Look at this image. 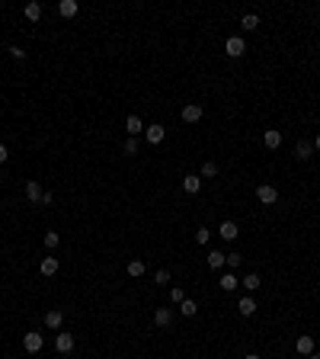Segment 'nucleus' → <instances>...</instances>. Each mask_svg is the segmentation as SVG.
Segmentation results:
<instances>
[{"instance_id": "10", "label": "nucleus", "mask_w": 320, "mask_h": 359, "mask_svg": "<svg viewBox=\"0 0 320 359\" xmlns=\"http://www.w3.org/2000/svg\"><path fill=\"white\" fill-rule=\"evenodd\" d=\"M311 154H314V141L301 138V141H298V145H295V157H298V160H308Z\"/></svg>"}, {"instance_id": "28", "label": "nucleus", "mask_w": 320, "mask_h": 359, "mask_svg": "<svg viewBox=\"0 0 320 359\" xmlns=\"http://www.w3.org/2000/svg\"><path fill=\"white\" fill-rule=\"evenodd\" d=\"M208 238H212L208 228H195V244H208Z\"/></svg>"}, {"instance_id": "17", "label": "nucleus", "mask_w": 320, "mask_h": 359, "mask_svg": "<svg viewBox=\"0 0 320 359\" xmlns=\"http://www.w3.org/2000/svg\"><path fill=\"white\" fill-rule=\"evenodd\" d=\"M218 234H221L224 241H237V225H234V221H221V228H218Z\"/></svg>"}, {"instance_id": "6", "label": "nucleus", "mask_w": 320, "mask_h": 359, "mask_svg": "<svg viewBox=\"0 0 320 359\" xmlns=\"http://www.w3.org/2000/svg\"><path fill=\"white\" fill-rule=\"evenodd\" d=\"M263 145H266L269 151H275V148L282 145V132H278V128H266V132H263Z\"/></svg>"}, {"instance_id": "5", "label": "nucleus", "mask_w": 320, "mask_h": 359, "mask_svg": "<svg viewBox=\"0 0 320 359\" xmlns=\"http://www.w3.org/2000/svg\"><path fill=\"white\" fill-rule=\"evenodd\" d=\"M199 119H202V106H199V103H186V106H183V122L195 125Z\"/></svg>"}, {"instance_id": "15", "label": "nucleus", "mask_w": 320, "mask_h": 359, "mask_svg": "<svg viewBox=\"0 0 320 359\" xmlns=\"http://www.w3.org/2000/svg\"><path fill=\"white\" fill-rule=\"evenodd\" d=\"M58 13H61L64 19L77 16V0H61V3H58Z\"/></svg>"}, {"instance_id": "30", "label": "nucleus", "mask_w": 320, "mask_h": 359, "mask_svg": "<svg viewBox=\"0 0 320 359\" xmlns=\"http://www.w3.org/2000/svg\"><path fill=\"white\" fill-rule=\"evenodd\" d=\"M154 282H157V286H167V282H170V269H157Z\"/></svg>"}, {"instance_id": "34", "label": "nucleus", "mask_w": 320, "mask_h": 359, "mask_svg": "<svg viewBox=\"0 0 320 359\" xmlns=\"http://www.w3.org/2000/svg\"><path fill=\"white\" fill-rule=\"evenodd\" d=\"M0 164H6V145H0Z\"/></svg>"}, {"instance_id": "33", "label": "nucleus", "mask_w": 320, "mask_h": 359, "mask_svg": "<svg viewBox=\"0 0 320 359\" xmlns=\"http://www.w3.org/2000/svg\"><path fill=\"white\" fill-rule=\"evenodd\" d=\"M10 55L16 58V61H23V58H26V49H19V45H13V49H10Z\"/></svg>"}, {"instance_id": "14", "label": "nucleus", "mask_w": 320, "mask_h": 359, "mask_svg": "<svg viewBox=\"0 0 320 359\" xmlns=\"http://www.w3.org/2000/svg\"><path fill=\"white\" fill-rule=\"evenodd\" d=\"M237 311H240L243 317H253V314H256V302L247 295V299H240V302H237Z\"/></svg>"}, {"instance_id": "13", "label": "nucleus", "mask_w": 320, "mask_h": 359, "mask_svg": "<svg viewBox=\"0 0 320 359\" xmlns=\"http://www.w3.org/2000/svg\"><path fill=\"white\" fill-rule=\"evenodd\" d=\"M61 324H64V314H61L58 308H51L48 314H45V327H51V330H58Z\"/></svg>"}, {"instance_id": "27", "label": "nucleus", "mask_w": 320, "mask_h": 359, "mask_svg": "<svg viewBox=\"0 0 320 359\" xmlns=\"http://www.w3.org/2000/svg\"><path fill=\"white\" fill-rule=\"evenodd\" d=\"M58 244H61L58 231H45V247H48V250H54V247H58Z\"/></svg>"}, {"instance_id": "35", "label": "nucleus", "mask_w": 320, "mask_h": 359, "mask_svg": "<svg viewBox=\"0 0 320 359\" xmlns=\"http://www.w3.org/2000/svg\"><path fill=\"white\" fill-rule=\"evenodd\" d=\"M243 359H260V353H247V356H243Z\"/></svg>"}, {"instance_id": "22", "label": "nucleus", "mask_w": 320, "mask_h": 359, "mask_svg": "<svg viewBox=\"0 0 320 359\" xmlns=\"http://www.w3.org/2000/svg\"><path fill=\"white\" fill-rule=\"evenodd\" d=\"M218 286H221L224 292H234V289L240 286V282H237V276H234V273H224V276H221V282H218Z\"/></svg>"}, {"instance_id": "25", "label": "nucleus", "mask_w": 320, "mask_h": 359, "mask_svg": "<svg viewBox=\"0 0 320 359\" xmlns=\"http://www.w3.org/2000/svg\"><path fill=\"white\" fill-rule=\"evenodd\" d=\"M195 311H199V305H195L192 299H183V302H180V314H186V317H192V314H195Z\"/></svg>"}, {"instance_id": "29", "label": "nucleus", "mask_w": 320, "mask_h": 359, "mask_svg": "<svg viewBox=\"0 0 320 359\" xmlns=\"http://www.w3.org/2000/svg\"><path fill=\"white\" fill-rule=\"evenodd\" d=\"M224 266L237 269V266H240V254H228V256H224Z\"/></svg>"}, {"instance_id": "8", "label": "nucleus", "mask_w": 320, "mask_h": 359, "mask_svg": "<svg viewBox=\"0 0 320 359\" xmlns=\"http://www.w3.org/2000/svg\"><path fill=\"white\" fill-rule=\"evenodd\" d=\"M163 125H144V138H147V145H160L163 141Z\"/></svg>"}, {"instance_id": "36", "label": "nucleus", "mask_w": 320, "mask_h": 359, "mask_svg": "<svg viewBox=\"0 0 320 359\" xmlns=\"http://www.w3.org/2000/svg\"><path fill=\"white\" fill-rule=\"evenodd\" d=\"M314 151H320V135H317V138H314Z\"/></svg>"}, {"instance_id": "11", "label": "nucleus", "mask_w": 320, "mask_h": 359, "mask_svg": "<svg viewBox=\"0 0 320 359\" xmlns=\"http://www.w3.org/2000/svg\"><path fill=\"white\" fill-rule=\"evenodd\" d=\"M125 132H128V138H138V135L144 132V122H141L138 116H128L125 119Z\"/></svg>"}, {"instance_id": "26", "label": "nucleus", "mask_w": 320, "mask_h": 359, "mask_svg": "<svg viewBox=\"0 0 320 359\" xmlns=\"http://www.w3.org/2000/svg\"><path fill=\"white\" fill-rule=\"evenodd\" d=\"M240 26H243V29H247V32H253L256 26H260V16H256V13H247V16L240 19Z\"/></svg>"}, {"instance_id": "21", "label": "nucleus", "mask_w": 320, "mask_h": 359, "mask_svg": "<svg viewBox=\"0 0 320 359\" xmlns=\"http://www.w3.org/2000/svg\"><path fill=\"white\" fill-rule=\"evenodd\" d=\"M183 189H186L189 196H195L202 189V177H186V180H183Z\"/></svg>"}, {"instance_id": "3", "label": "nucleus", "mask_w": 320, "mask_h": 359, "mask_svg": "<svg viewBox=\"0 0 320 359\" xmlns=\"http://www.w3.org/2000/svg\"><path fill=\"white\" fill-rule=\"evenodd\" d=\"M224 51H228V55H230V58H240V55H243V51H247V42H243V39H240V36H230V39H228V42H224Z\"/></svg>"}, {"instance_id": "16", "label": "nucleus", "mask_w": 320, "mask_h": 359, "mask_svg": "<svg viewBox=\"0 0 320 359\" xmlns=\"http://www.w3.org/2000/svg\"><path fill=\"white\" fill-rule=\"evenodd\" d=\"M243 289H247V292H256V289L263 286V279H260V273H247L243 276V282H240Z\"/></svg>"}, {"instance_id": "20", "label": "nucleus", "mask_w": 320, "mask_h": 359, "mask_svg": "<svg viewBox=\"0 0 320 359\" xmlns=\"http://www.w3.org/2000/svg\"><path fill=\"white\" fill-rule=\"evenodd\" d=\"M224 256H228V254H221V250H212V254L205 256V263H208L212 269H221V266H224Z\"/></svg>"}, {"instance_id": "1", "label": "nucleus", "mask_w": 320, "mask_h": 359, "mask_svg": "<svg viewBox=\"0 0 320 359\" xmlns=\"http://www.w3.org/2000/svg\"><path fill=\"white\" fill-rule=\"evenodd\" d=\"M256 199H260L263 205H275L278 189H275V186H269V183H263V186H256Z\"/></svg>"}, {"instance_id": "37", "label": "nucleus", "mask_w": 320, "mask_h": 359, "mask_svg": "<svg viewBox=\"0 0 320 359\" xmlns=\"http://www.w3.org/2000/svg\"><path fill=\"white\" fill-rule=\"evenodd\" d=\"M308 359H320V356H317V353H311V356H308Z\"/></svg>"}, {"instance_id": "31", "label": "nucleus", "mask_w": 320, "mask_h": 359, "mask_svg": "<svg viewBox=\"0 0 320 359\" xmlns=\"http://www.w3.org/2000/svg\"><path fill=\"white\" fill-rule=\"evenodd\" d=\"M122 151H125V154H138V138H128Z\"/></svg>"}, {"instance_id": "2", "label": "nucleus", "mask_w": 320, "mask_h": 359, "mask_svg": "<svg viewBox=\"0 0 320 359\" xmlns=\"http://www.w3.org/2000/svg\"><path fill=\"white\" fill-rule=\"evenodd\" d=\"M42 347H45V340H42V334H36V330H29V334L23 337V350L26 353H39Z\"/></svg>"}, {"instance_id": "9", "label": "nucleus", "mask_w": 320, "mask_h": 359, "mask_svg": "<svg viewBox=\"0 0 320 359\" xmlns=\"http://www.w3.org/2000/svg\"><path fill=\"white\" fill-rule=\"evenodd\" d=\"M295 350L301 356H311V353H314V337H311V334H301V337H298V343H295Z\"/></svg>"}, {"instance_id": "24", "label": "nucleus", "mask_w": 320, "mask_h": 359, "mask_svg": "<svg viewBox=\"0 0 320 359\" xmlns=\"http://www.w3.org/2000/svg\"><path fill=\"white\" fill-rule=\"evenodd\" d=\"M202 180H212V177H218V164L215 160H205V164H202V173H199Z\"/></svg>"}, {"instance_id": "18", "label": "nucleus", "mask_w": 320, "mask_h": 359, "mask_svg": "<svg viewBox=\"0 0 320 359\" xmlns=\"http://www.w3.org/2000/svg\"><path fill=\"white\" fill-rule=\"evenodd\" d=\"M26 19H29V23H39V19H42V3H26Z\"/></svg>"}, {"instance_id": "32", "label": "nucleus", "mask_w": 320, "mask_h": 359, "mask_svg": "<svg viewBox=\"0 0 320 359\" xmlns=\"http://www.w3.org/2000/svg\"><path fill=\"white\" fill-rule=\"evenodd\" d=\"M170 299H173L176 305H180L183 299H186V292H183V289H180V286H176V289H170Z\"/></svg>"}, {"instance_id": "7", "label": "nucleus", "mask_w": 320, "mask_h": 359, "mask_svg": "<svg viewBox=\"0 0 320 359\" xmlns=\"http://www.w3.org/2000/svg\"><path fill=\"white\" fill-rule=\"evenodd\" d=\"M54 350H58V353H71L74 350V334H54Z\"/></svg>"}, {"instance_id": "4", "label": "nucleus", "mask_w": 320, "mask_h": 359, "mask_svg": "<svg viewBox=\"0 0 320 359\" xmlns=\"http://www.w3.org/2000/svg\"><path fill=\"white\" fill-rule=\"evenodd\" d=\"M42 196H45V189H42V183H39V180H29V183H26V199H29L32 205H36V202H42Z\"/></svg>"}, {"instance_id": "12", "label": "nucleus", "mask_w": 320, "mask_h": 359, "mask_svg": "<svg viewBox=\"0 0 320 359\" xmlns=\"http://www.w3.org/2000/svg\"><path fill=\"white\" fill-rule=\"evenodd\" d=\"M154 324H157V327H170V324H173V311L170 308H157L154 311Z\"/></svg>"}, {"instance_id": "19", "label": "nucleus", "mask_w": 320, "mask_h": 359, "mask_svg": "<svg viewBox=\"0 0 320 359\" xmlns=\"http://www.w3.org/2000/svg\"><path fill=\"white\" fill-rule=\"evenodd\" d=\"M39 269H42V276H54V273H58V256H45Z\"/></svg>"}, {"instance_id": "23", "label": "nucleus", "mask_w": 320, "mask_h": 359, "mask_svg": "<svg viewBox=\"0 0 320 359\" xmlns=\"http://www.w3.org/2000/svg\"><path fill=\"white\" fill-rule=\"evenodd\" d=\"M125 269H128V276H132V279H141V276H144V260H132Z\"/></svg>"}]
</instances>
